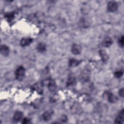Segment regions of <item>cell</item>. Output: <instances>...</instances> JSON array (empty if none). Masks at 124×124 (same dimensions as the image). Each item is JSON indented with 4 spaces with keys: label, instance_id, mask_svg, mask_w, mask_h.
Masks as SVG:
<instances>
[{
    "label": "cell",
    "instance_id": "1",
    "mask_svg": "<svg viewBox=\"0 0 124 124\" xmlns=\"http://www.w3.org/2000/svg\"><path fill=\"white\" fill-rule=\"evenodd\" d=\"M25 74V69L22 66H19L18 67L15 71V78L19 80H22L24 78Z\"/></svg>",
    "mask_w": 124,
    "mask_h": 124
},
{
    "label": "cell",
    "instance_id": "2",
    "mask_svg": "<svg viewBox=\"0 0 124 124\" xmlns=\"http://www.w3.org/2000/svg\"><path fill=\"white\" fill-rule=\"evenodd\" d=\"M90 72L87 69H85L82 71L80 73L79 79V80L82 82H85L88 81L90 79Z\"/></svg>",
    "mask_w": 124,
    "mask_h": 124
},
{
    "label": "cell",
    "instance_id": "3",
    "mask_svg": "<svg viewBox=\"0 0 124 124\" xmlns=\"http://www.w3.org/2000/svg\"><path fill=\"white\" fill-rule=\"evenodd\" d=\"M90 22L89 19L87 17H82L78 23V24L80 27L82 28H87L90 26Z\"/></svg>",
    "mask_w": 124,
    "mask_h": 124
},
{
    "label": "cell",
    "instance_id": "4",
    "mask_svg": "<svg viewBox=\"0 0 124 124\" xmlns=\"http://www.w3.org/2000/svg\"><path fill=\"white\" fill-rule=\"evenodd\" d=\"M107 8L110 12H115L118 9V4L115 1H110L108 4Z\"/></svg>",
    "mask_w": 124,
    "mask_h": 124
},
{
    "label": "cell",
    "instance_id": "5",
    "mask_svg": "<svg viewBox=\"0 0 124 124\" xmlns=\"http://www.w3.org/2000/svg\"><path fill=\"white\" fill-rule=\"evenodd\" d=\"M124 120V110L123 109L118 114L115 120V123L123 124Z\"/></svg>",
    "mask_w": 124,
    "mask_h": 124
},
{
    "label": "cell",
    "instance_id": "6",
    "mask_svg": "<svg viewBox=\"0 0 124 124\" xmlns=\"http://www.w3.org/2000/svg\"><path fill=\"white\" fill-rule=\"evenodd\" d=\"M71 51L73 54L75 55H78L81 53V46L77 44H74L71 48Z\"/></svg>",
    "mask_w": 124,
    "mask_h": 124
},
{
    "label": "cell",
    "instance_id": "7",
    "mask_svg": "<svg viewBox=\"0 0 124 124\" xmlns=\"http://www.w3.org/2000/svg\"><path fill=\"white\" fill-rule=\"evenodd\" d=\"M112 40L111 38L109 36H106L104 39L102 41V44L103 46L106 47H109L112 44Z\"/></svg>",
    "mask_w": 124,
    "mask_h": 124
},
{
    "label": "cell",
    "instance_id": "8",
    "mask_svg": "<svg viewBox=\"0 0 124 124\" xmlns=\"http://www.w3.org/2000/svg\"><path fill=\"white\" fill-rule=\"evenodd\" d=\"M0 51L1 54L2 56L6 57L8 56L10 52V49L7 46L5 45H2L0 46Z\"/></svg>",
    "mask_w": 124,
    "mask_h": 124
},
{
    "label": "cell",
    "instance_id": "9",
    "mask_svg": "<svg viewBox=\"0 0 124 124\" xmlns=\"http://www.w3.org/2000/svg\"><path fill=\"white\" fill-rule=\"evenodd\" d=\"M53 111H52L51 110H47L45 112H44V113L42 114V119H43V120H44L45 121H49L53 114Z\"/></svg>",
    "mask_w": 124,
    "mask_h": 124
},
{
    "label": "cell",
    "instance_id": "10",
    "mask_svg": "<svg viewBox=\"0 0 124 124\" xmlns=\"http://www.w3.org/2000/svg\"><path fill=\"white\" fill-rule=\"evenodd\" d=\"M71 110H72V112L73 113L78 114L81 112L82 108L78 103H76L73 105L72 107L71 108Z\"/></svg>",
    "mask_w": 124,
    "mask_h": 124
},
{
    "label": "cell",
    "instance_id": "11",
    "mask_svg": "<svg viewBox=\"0 0 124 124\" xmlns=\"http://www.w3.org/2000/svg\"><path fill=\"white\" fill-rule=\"evenodd\" d=\"M32 42L31 38H23L20 41V45L22 46H26L30 45Z\"/></svg>",
    "mask_w": 124,
    "mask_h": 124
},
{
    "label": "cell",
    "instance_id": "12",
    "mask_svg": "<svg viewBox=\"0 0 124 124\" xmlns=\"http://www.w3.org/2000/svg\"><path fill=\"white\" fill-rule=\"evenodd\" d=\"M75 84H76L75 77L73 75H70L66 82L67 86H72L75 85Z\"/></svg>",
    "mask_w": 124,
    "mask_h": 124
},
{
    "label": "cell",
    "instance_id": "13",
    "mask_svg": "<svg viewBox=\"0 0 124 124\" xmlns=\"http://www.w3.org/2000/svg\"><path fill=\"white\" fill-rule=\"evenodd\" d=\"M46 45L43 42L39 43L36 46V49L38 52L43 53L46 50Z\"/></svg>",
    "mask_w": 124,
    "mask_h": 124
},
{
    "label": "cell",
    "instance_id": "14",
    "mask_svg": "<svg viewBox=\"0 0 124 124\" xmlns=\"http://www.w3.org/2000/svg\"><path fill=\"white\" fill-rule=\"evenodd\" d=\"M99 53L103 62H105L108 59V56L105 50L103 49H101L99 50Z\"/></svg>",
    "mask_w": 124,
    "mask_h": 124
},
{
    "label": "cell",
    "instance_id": "15",
    "mask_svg": "<svg viewBox=\"0 0 124 124\" xmlns=\"http://www.w3.org/2000/svg\"><path fill=\"white\" fill-rule=\"evenodd\" d=\"M107 94V98L108 101L110 103H115L118 100V98L115 95L112 94L111 93L109 92H108Z\"/></svg>",
    "mask_w": 124,
    "mask_h": 124
},
{
    "label": "cell",
    "instance_id": "16",
    "mask_svg": "<svg viewBox=\"0 0 124 124\" xmlns=\"http://www.w3.org/2000/svg\"><path fill=\"white\" fill-rule=\"evenodd\" d=\"M48 88L51 92H54L56 89L57 86L56 83L53 79H50L49 80L48 83Z\"/></svg>",
    "mask_w": 124,
    "mask_h": 124
},
{
    "label": "cell",
    "instance_id": "17",
    "mask_svg": "<svg viewBox=\"0 0 124 124\" xmlns=\"http://www.w3.org/2000/svg\"><path fill=\"white\" fill-rule=\"evenodd\" d=\"M23 117V113L20 111H16L13 116V120L15 122H19L21 120Z\"/></svg>",
    "mask_w": 124,
    "mask_h": 124
},
{
    "label": "cell",
    "instance_id": "18",
    "mask_svg": "<svg viewBox=\"0 0 124 124\" xmlns=\"http://www.w3.org/2000/svg\"><path fill=\"white\" fill-rule=\"evenodd\" d=\"M80 61L78 60L74 59H71L69 60V66H70V67H75V66L78 65L80 63Z\"/></svg>",
    "mask_w": 124,
    "mask_h": 124
},
{
    "label": "cell",
    "instance_id": "19",
    "mask_svg": "<svg viewBox=\"0 0 124 124\" xmlns=\"http://www.w3.org/2000/svg\"><path fill=\"white\" fill-rule=\"evenodd\" d=\"M123 75V71L121 70L117 71L114 73V76L117 78H121L122 77Z\"/></svg>",
    "mask_w": 124,
    "mask_h": 124
},
{
    "label": "cell",
    "instance_id": "20",
    "mask_svg": "<svg viewBox=\"0 0 124 124\" xmlns=\"http://www.w3.org/2000/svg\"><path fill=\"white\" fill-rule=\"evenodd\" d=\"M34 89L37 90L39 93H42V85L40 83H38L35 85L34 87Z\"/></svg>",
    "mask_w": 124,
    "mask_h": 124
},
{
    "label": "cell",
    "instance_id": "21",
    "mask_svg": "<svg viewBox=\"0 0 124 124\" xmlns=\"http://www.w3.org/2000/svg\"><path fill=\"white\" fill-rule=\"evenodd\" d=\"M124 36L122 35L121 37L118 40V44L119 45V46L121 47H123L124 45Z\"/></svg>",
    "mask_w": 124,
    "mask_h": 124
},
{
    "label": "cell",
    "instance_id": "22",
    "mask_svg": "<svg viewBox=\"0 0 124 124\" xmlns=\"http://www.w3.org/2000/svg\"><path fill=\"white\" fill-rule=\"evenodd\" d=\"M14 16V14L13 13H7V14L5 15V17L8 19H12Z\"/></svg>",
    "mask_w": 124,
    "mask_h": 124
},
{
    "label": "cell",
    "instance_id": "23",
    "mask_svg": "<svg viewBox=\"0 0 124 124\" xmlns=\"http://www.w3.org/2000/svg\"><path fill=\"white\" fill-rule=\"evenodd\" d=\"M30 119L28 118H25L23 119L22 120V124H27L29 122H30Z\"/></svg>",
    "mask_w": 124,
    "mask_h": 124
},
{
    "label": "cell",
    "instance_id": "24",
    "mask_svg": "<svg viewBox=\"0 0 124 124\" xmlns=\"http://www.w3.org/2000/svg\"><path fill=\"white\" fill-rule=\"evenodd\" d=\"M124 88H122L120 90H119V95L122 97H124Z\"/></svg>",
    "mask_w": 124,
    "mask_h": 124
}]
</instances>
